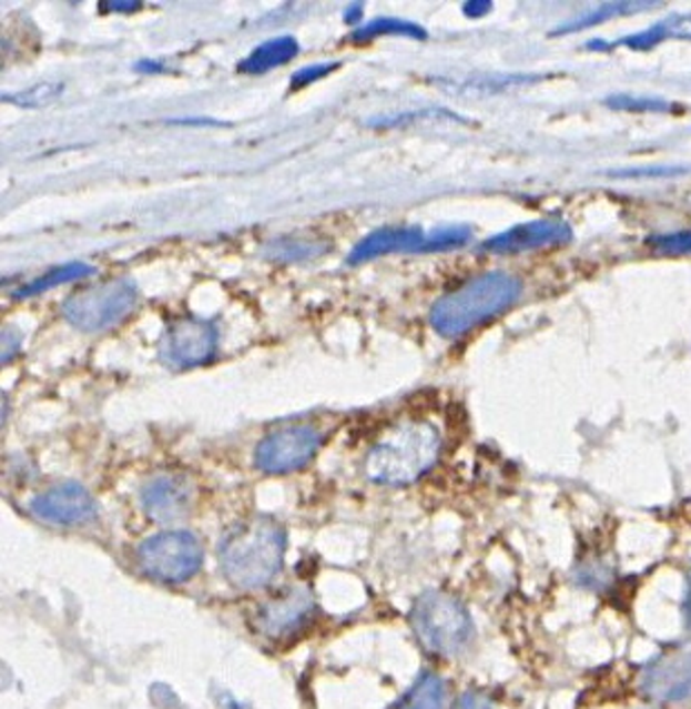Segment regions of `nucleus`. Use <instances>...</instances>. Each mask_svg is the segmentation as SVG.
Segmentation results:
<instances>
[{"label":"nucleus","mask_w":691,"mask_h":709,"mask_svg":"<svg viewBox=\"0 0 691 709\" xmlns=\"http://www.w3.org/2000/svg\"><path fill=\"white\" fill-rule=\"evenodd\" d=\"M649 244L664 255H684V253H691V231L658 235V237H651Z\"/></svg>","instance_id":"obj_22"},{"label":"nucleus","mask_w":691,"mask_h":709,"mask_svg":"<svg viewBox=\"0 0 691 709\" xmlns=\"http://www.w3.org/2000/svg\"><path fill=\"white\" fill-rule=\"evenodd\" d=\"M441 439L428 421H400L389 428L365 459L369 482L405 486L426 475L439 459Z\"/></svg>","instance_id":"obj_3"},{"label":"nucleus","mask_w":691,"mask_h":709,"mask_svg":"<svg viewBox=\"0 0 691 709\" xmlns=\"http://www.w3.org/2000/svg\"><path fill=\"white\" fill-rule=\"evenodd\" d=\"M301 52V45L294 37H281V39H271L262 45H257L242 63L240 70L246 74H262L268 72L278 65H285L289 61H294Z\"/></svg>","instance_id":"obj_15"},{"label":"nucleus","mask_w":691,"mask_h":709,"mask_svg":"<svg viewBox=\"0 0 691 709\" xmlns=\"http://www.w3.org/2000/svg\"><path fill=\"white\" fill-rule=\"evenodd\" d=\"M92 273H94L92 266H88V264H83V262H70V264L59 266V269L50 271L48 275L34 280L32 285L19 290V292H17V298H28V296L43 294V292H48V290H54V287H59V285H65V282H70V280L88 277V275H92Z\"/></svg>","instance_id":"obj_17"},{"label":"nucleus","mask_w":691,"mask_h":709,"mask_svg":"<svg viewBox=\"0 0 691 709\" xmlns=\"http://www.w3.org/2000/svg\"><path fill=\"white\" fill-rule=\"evenodd\" d=\"M193 495V486L186 477L162 475L144 486L142 506L151 519L169 524L191 513Z\"/></svg>","instance_id":"obj_12"},{"label":"nucleus","mask_w":691,"mask_h":709,"mask_svg":"<svg viewBox=\"0 0 691 709\" xmlns=\"http://www.w3.org/2000/svg\"><path fill=\"white\" fill-rule=\"evenodd\" d=\"M640 691L656 702L691 698V638L664 649L642 669Z\"/></svg>","instance_id":"obj_7"},{"label":"nucleus","mask_w":691,"mask_h":709,"mask_svg":"<svg viewBox=\"0 0 691 709\" xmlns=\"http://www.w3.org/2000/svg\"><path fill=\"white\" fill-rule=\"evenodd\" d=\"M651 8H658V3H609V6H602L600 10L596 12H589L587 17H578L576 21L558 28L556 32H552V37H560V34H569V32H578V30H585V28H591V26H598V23H604L613 17H620V14H629V10H651Z\"/></svg>","instance_id":"obj_19"},{"label":"nucleus","mask_w":691,"mask_h":709,"mask_svg":"<svg viewBox=\"0 0 691 709\" xmlns=\"http://www.w3.org/2000/svg\"><path fill=\"white\" fill-rule=\"evenodd\" d=\"M217 350V330L209 321L197 318H182L175 321L162 343H160V356L166 365L186 369L202 365L213 358Z\"/></svg>","instance_id":"obj_9"},{"label":"nucleus","mask_w":691,"mask_h":709,"mask_svg":"<svg viewBox=\"0 0 691 709\" xmlns=\"http://www.w3.org/2000/svg\"><path fill=\"white\" fill-rule=\"evenodd\" d=\"M287 535L278 521L253 517L235 526L220 548L226 580L237 589H260L281 571Z\"/></svg>","instance_id":"obj_2"},{"label":"nucleus","mask_w":691,"mask_h":709,"mask_svg":"<svg viewBox=\"0 0 691 709\" xmlns=\"http://www.w3.org/2000/svg\"><path fill=\"white\" fill-rule=\"evenodd\" d=\"M312 609H314V600H312L309 591L294 589L283 600H275L264 607L262 627L266 634H273V636L285 634V631L298 627L309 616Z\"/></svg>","instance_id":"obj_14"},{"label":"nucleus","mask_w":691,"mask_h":709,"mask_svg":"<svg viewBox=\"0 0 691 709\" xmlns=\"http://www.w3.org/2000/svg\"><path fill=\"white\" fill-rule=\"evenodd\" d=\"M99 10H110V12L130 14V12L142 10V3H134V0H130V3H101V6H99Z\"/></svg>","instance_id":"obj_31"},{"label":"nucleus","mask_w":691,"mask_h":709,"mask_svg":"<svg viewBox=\"0 0 691 709\" xmlns=\"http://www.w3.org/2000/svg\"><path fill=\"white\" fill-rule=\"evenodd\" d=\"M573 237V231L562 220H535L526 224H517L481 244L484 251L490 253H521L539 246L565 244Z\"/></svg>","instance_id":"obj_11"},{"label":"nucleus","mask_w":691,"mask_h":709,"mask_svg":"<svg viewBox=\"0 0 691 709\" xmlns=\"http://www.w3.org/2000/svg\"><path fill=\"white\" fill-rule=\"evenodd\" d=\"M446 700V685L437 673H424L403 698L398 709H441Z\"/></svg>","instance_id":"obj_16"},{"label":"nucleus","mask_w":691,"mask_h":709,"mask_svg":"<svg viewBox=\"0 0 691 709\" xmlns=\"http://www.w3.org/2000/svg\"><path fill=\"white\" fill-rule=\"evenodd\" d=\"M521 296V280L506 271H490L439 298L430 310V325L446 338H457L504 314Z\"/></svg>","instance_id":"obj_1"},{"label":"nucleus","mask_w":691,"mask_h":709,"mask_svg":"<svg viewBox=\"0 0 691 709\" xmlns=\"http://www.w3.org/2000/svg\"><path fill=\"white\" fill-rule=\"evenodd\" d=\"M32 513L50 524L74 526L90 521L96 515V504L83 486L68 482L37 495L32 502Z\"/></svg>","instance_id":"obj_10"},{"label":"nucleus","mask_w":691,"mask_h":709,"mask_svg":"<svg viewBox=\"0 0 691 709\" xmlns=\"http://www.w3.org/2000/svg\"><path fill=\"white\" fill-rule=\"evenodd\" d=\"M327 246L325 244H316V242H305V240H278L271 242L264 251V255L268 260L275 262H301V260H309L314 255L325 253Z\"/></svg>","instance_id":"obj_20"},{"label":"nucleus","mask_w":691,"mask_h":709,"mask_svg":"<svg viewBox=\"0 0 691 709\" xmlns=\"http://www.w3.org/2000/svg\"><path fill=\"white\" fill-rule=\"evenodd\" d=\"M338 68V63H318V65H307L303 70H298L294 77H292V83L294 88H303V85H309V83H316L318 79L327 77L329 72H334Z\"/></svg>","instance_id":"obj_26"},{"label":"nucleus","mask_w":691,"mask_h":709,"mask_svg":"<svg viewBox=\"0 0 691 709\" xmlns=\"http://www.w3.org/2000/svg\"><path fill=\"white\" fill-rule=\"evenodd\" d=\"M136 287L130 280H108L72 294L63 305V316L77 330L101 332L123 321L136 305Z\"/></svg>","instance_id":"obj_5"},{"label":"nucleus","mask_w":691,"mask_h":709,"mask_svg":"<svg viewBox=\"0 0 691 709\" xmlns=\"http://www.w3.org/2000/svg\"><path fill=\"white\" fill-rule=\"evenodd\" d=\"M576 578L587 589H604L607 583L611 580V574H609V569H607L604 564H593V566L587 564L576 574Z\"/></svg>","instance_id":"obj_24"},{"label":"nucleus","mask_w":691,"mask_h":709,"mask_svg":"<svg viewBox=\"0 0 691 709\" xmlns=\"http://www.w3.org/2000/svg\"><path fill=\"white\" fill-rule=\"evenodd\" d=\"M684 620H687V627L691 629V571H689V580H687V598H684Z\"/></svg>","instance_id":"obj_32"},{"label":"nucleus","mask_w":691,"mask_h":709,"mask_svg":"<svg viewBox=\"0 0 691 709\" xmlns=\"http://www.w3.org/2000/svg\"><path fill=\"white\" fill-rule=\"evenodd\" d=\"M409 622L421 645L441 656L459 654L472 638L468 609L441 591H428L414 602Z\"/></svg>","instance_id":"obj_4"},{"label":"nucleus","mask_w":691,"mask_h":709,"mask_svg":"<svg viewBox=\"0 0 691 709\" xmlns=\"http://www.w3.org/2000/svg\"><path fill=\"white\" fill-rule=\"evenodd\" d=\"M360 10H363V6H360V3H356L354 8H349V10H347V14H345V21H347V23H356V21L360 19V14H363Z\"/></svg>","instance_id":"obj_33"},{"label":"nucleus","mask_w":691,"mask_h":709,"mask_svg":"<svg viewBox=\"0 0 691 709\" xmlns=\"http://www.w3.org/2000/svg\"><path fill=\"white\" fill-rule=\"evenodd\" d=\"M61 92V85H48V83H43V85H37L32 92L28 90V92H23V94H17V97H12V101L14 103H26V105H41V103H48V101H52L57 94Z\"/></svg>","instance_id":"obj_27"},{"label":"nucleus","mask_w":691,"mask_h":709,"mask_svg":"<svg viewBox=\"0 0 691 709\" xmlns=\"http://www.w3.org/2000/svg\"><path fill=\"white\" fill-rule=\"evenodd\" d=\"M19 343H21L19 334H17L14 330L6 327V330H3V363H10V358H12V356L17 354V350H19Z\"/></svg>","instance_id":"obj_29"},{"label":"nucleus","mask_w":691,"mask_h":709,"mask_svg":"<svg viewBox=\"0 0 691 709\" xmlns=\"http://www.w3.org/2000/svg\"><path fill=\"white\" fill-rule=\"evenodd\" d=\"M385 34H398V37H411L417 41H424L428 34L424 28L407 23V21H398V19H376L369 26H363L358 30L352 32V41L354 43H367L376 37H385Z\"/></svg>","instance_id":"obj_18"},{"label":"nucleus","mask_w":691,"mask_h":709,"mask_svg":"<svg viewBox=\"0 0 691 709\" xmlns=\"http://www.w3.org/2000/svg\"><path fill=\"white\" fill-rule=\"evenodd\" d=\"M202 546L186 530H169L146 539L140 548L142 569L162 583H184L202 566Z\"/></svg>","instance_id":"obj_6"},{"label":"nucleus","mask_w":691,"mask_h":709,"mask_svg":"<svg viewBox=\"0 0 691 709\" xmlns=\"http://www.w3.org/2000/svg\"><path fill=\"white\" fill-rule=\"evenodd\" d=\"M453 709H495L492 700L479 691H466Z\"/></svg>","instance_id":"obj_28"},{"label":"nucleus","mask_w":691,"mask_h":709,"mask_svg":"<svg viewBox=\"0 0 691 709\" xmlns=\"http://www.w3.org/2000/svg\"><path fill=\"white\" fill-rule=\"evenodd\" d=\"M321 448L318 431L309 425H292L260 442L255 450V466L268 475H285L301 470L312 462Z\"/></svg>","instance_id":"obj_8"},{"label":"nucleus","mask_w":691,"mask_h":709,"mask_svg":"<svg viewBox=\"0 0 691 709\" xmlns=\"http://www.w3.org/2000/svg\"><path fill=\"white\" fill-rule=\"evenodd\" d=\"M426 242V233L419 226H392V229H380L360 240L354 251L349 253L347 262L358 264L367 262L378 255L387 253H398V251H417Z\"/></svg>","instance_id":"obj_13"},{"label":"nucleus","mask_w":691,"mask_h":709,"mask_svg":"<svg viewBox=\"0 0 691 709\" xmlns=\"http://www.w3.org/2000/svg\"><path fill=\"white\" fill-rule=\"evenodd\" d=\"M662 32L667 39H682L691 41V12L689 14H673L664 21H660Z\"/></svg>","instance_id":"obj_25"},{"label":"nucleus","mask_w":691,"mask_h":709,"mask_svg":"<svg viewBox=\"0 0 691 709\" xmlns=\"http://www.w3.org/2000/svg\"><path fill=\"white\" fill-rule=\"evenodd\" d=\"M607 105L618 110H631V112H667L671 110L669 103L660 99H636V97H609Z\"/></svg>","instance_id":"obj_23"},{"label":"nucleus","mask_w":691,"mask_h":709,"mask_svg":"<svg viewBox=\"0 0 691 709\" xmlns=\"http://www.w3.org/2000/svg\"><path fill=\"white\" fill-rule=\"evenodd\" d=\"M492 10V3L490 0H472V3H464V14L468 17V19H477V17H486L488 12Z\"/></svg>","instance_id":"obj_30"},{"label":"nucleus","mask_w":691,"mask_h":709,"mask_svg":"<svg viewBox=\"0 0 691 709\" xmlns=\"http://www.w3.org/2000/svg\"><path fill=\"white\" fill-rule=\"evenodd\" d=\"M472 237V229L470 226H446L435 231L430 237H426V242L421 244L419 253H433V251H450L457 246H464L466 242H470Z\"/></svg>","instance_id":"obj_21"}]
</instances>
